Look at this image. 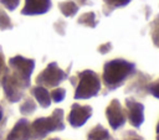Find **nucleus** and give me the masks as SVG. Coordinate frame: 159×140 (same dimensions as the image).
<instances>
[{
	"mask_svg": "<svg viewBox=\"0 0 159 140\" xmlns=\"http://www.w3.org/2000/svg\"><path fill=\"white\" fill-rule=\"evenodd\" d=\"M127 107L129 109V120H130L132 125H134L137 128L140 126V124L144 120V113H143L144 107L140 103L132 100V99H127Z\"/></svg>",
	"mask_w": 159,
	"mask_h": 140,
	"instance_id": "9d476101",
	"label": "nucleus"
},
{
	"mask_svg": "<svg viewBox=\"0 0 159 140\" xmlns=\"http://www.w3.org/2000/svg\"><path fill=\"white\" fill-rule=\"evenodd\" d=\"M0 4L2 5V6H5L7 10H15L17 6H19V4H20V0H0Z\"/></svg>",
	"mask_w": 159,
	"mask_h": 140,
	"instance_id": "412c9836",
	"label": "nucleus"
},
{
	"mask_svg": "<svg viewBox=\"0 0 159 140\" xmlns=\"http://www.w3.org/2000/svg\"><path fill=\"white\" fill-rule=\"evenodd\" d=\"M111 46H112V45H111L109 42L106 43V45H102V46L99 47V52H101V53H107V52L111 50Z\"/></svg>",
	"mask_w": 159,
	"mask_h": 140,
	"instance_id": "b1692460",
	"label": "nucleus"
},
{
	"mask_svg": "<svg viewBox=\"0 0 159 140\" xmlns=\"http://www.w3.org/2000/svg\"><path fill=\"white\" fill-rule=\"evenodd\" d=\"M31 93L35 97V99L40 103L41 107H43V108L50 107V104H51V97H50L47 89H45V87H42V85L34 87L31 89Z\"/></svg>",
	"mask_w": 159,
	"mask_h": 140,
	"instance_id": "f8f14e48",
	"label": "nucleus"
},
{
	"mask_svg": "<svg viewBox=\"0 0 159 140\" xmlns=\"http://www.w3.org/2000/svg\"><path fill=\"white\" fill-rule=\"evenodd\" d=\"M7 73V68L5 64V57L2 55V51L0 48V78H4V76Z\"/></svg>",
	"mask_w": 159,
	"mask_h": 140,
	"instance_id": "4be33fe9",
	"label": "nucleus"
},
{
	"mask_svg": "<svg viewBox=\"0 0 159 140\" xmlns=\"http://www.w3.org/2000/svg\"><path fill=\"white\" fill-rule=\"evenodd\" d=\"M101 89V81L96 72L86 69L78 73V84L76 88L75 98L77 99H88L98 94Z\"/></svg>",
	"mask_w": 159,
	"mask_h": 140,
	"instance_id": "f03ea898",
	"label": "nucleus"
},
{
	"mask_svg": "<svg viewBox=\"0 0 159 140\" xmlns=\"http://www.w3.org/2000/svg\"><path fill=\"white\" fill-rule=\"evenodd\" d=\"M35 108H36V107H35L34 100H32V99H26V100H25V103L21 105V113H22V114H25L26 109H29V110H27V113H29V114H31V113L35 110Z\"/></svg>",
	"mask_w": 159,
	"mask_h": 140,
	"instance_id": "aec40b11",
	"label": "nucleus"
},
{
	"mask_svg": "<svg viewBox=\"0 0 159 140\" xmlns=\"http://www.w3.org/2000/svg\"><path fill=\"white\" fill-rule=\"evenodd\" d=\"M92 114V109L91 107L88 105H78V104H75L72 107V110L70 113V116H68V120H70V124L72 126H81L83 125L88 118L91 116Z\"/></svg>",
	"mask_w": 159,
	"mask_h": 140,
	"instance_id": "0eeeda50",
	"label": "nucleus"
},
{
	"mask_svg": "<svg viewBox=\"0 0 159 140\" xmlns=\"http://www.w3.org/2000/svg\"><path fill=\"white\" fill-rule=\"evenodd\" d=\"M51 9V0H25L22 15H41Z\"/></svg>",
	"mask_w": 159,
	"mask_h": 140,
	"instance_id": "1a4fd4ad",
	"label": "nucleus"
},
{
	"mask_svg": "<svg viewBox=\"0 0 159 140\" xmlns=\"http://www.w3.org/2000/svg\"><path fill=\"white\" fill-rule=\"evenodd\" d=\"M150 92H152V94H153L154 97H157V98L159 99V79H158L154 84H152V87H150Z\"/></svg>",
	"mask_w": 159,
	"mask_h": 140,
	"instance_id": "5701e85b",
	"label": "nucleus"
},
{
	"mask_svg": "<svg viewBox=\"0 0 159 140\" xmlns=\"http://www.w3.org/2000/svg\"><path fill=\"white\" fill-rule=\"evenodd\" d=\"M158 140H159V136H158Z\"/></svg>",
	"mask_w": 159,
	"mask_h": 140,
	"instance_id": "cd10ccee",
	"label": "nucleus"
},
{
	"mask_svg": "<svg viewBox=\"0 0 159 140\" xmlns=\"http://www.w3.org/2000/svg\"><path fill=\"white\" fill-rule=\"evenodd\" d=\"M34 129L39 135L47 134L48 131L63 129L62 124V110L57 109L55 110L53 115L51 118H40L34 121Z\"/></svg>",
	"mask_w": 159,
	"mask_h": 140,
	"instance_id": "39448f33",
	"label": "nucleus"
},
{
	"mask_svg": "<svg viewBox=\"0 0 159 140\" xmlns=\"http://www.w3.org/2000/svg\"><path fill=\"white\" fill-rule=\"evenodd\" d=\"M67 78V72L58 68L56 62H51L36 78L37 84L46 87H56Z\"/></svg>",
	"mask_w": 159,
	"mask_h": 140,
	"instance_id": "20e7f679",
	"label": "nucleus"
},
{
	"mask_svg": "<svg viewBox=\"0 0 159 140\" xmlns=\"http://www.w3.org/2000/svg\"><path fill=\"white\" fill-rule=\"evenodd\" d=\"M2 85H4V92L10 102H17L22 97V85L16 81V78L12 74L6 73L2 78Z\"/></svg>",
	"mask_w": 159,
	"mask_h": 140,
	"instance_id": "423d86ee",
	"label": "nucleus"
},
{
	"mask_svg": "<svg viewBox=\"0 0 159 140\" xmlns=\"http://www.w3.org/2000/svg\"><path fill=\"white\" fill-rule=\"evenodd\" d=\"M97 16L94 12H86L83 15L80 16L78 19V24L81 25H84V26H88V27H96L97 26Z\"/></svg>",
	"mask_w": 159,
	"mask_h": 140,
	"instance_id": "4468645a",
	"label": "nucleus"
},
{
	"mask_svg": "<svg viewBox=\"0 0 159 140\" xmlns=\"http://www.w3.org/2000/svg\"><path fill=\"white\" fill-rule=\"evenodd\" d=\"M107 138H108V133L102 126L94 128L88 135V140H106Z\"/></svg>",
	"mask_w": 159,
	"mask_h": 140,
	"instance_id": "2eb2a0df",
	"label": "nucleus"
},
{
	"mask_svg": "<svg viewBox=\"0 0 159 140\" xmlns=\"http://www.w3.org/2000/svg\"><path fill=\"white\" fill-rule=\"evenodd\" d=\"M65 95H66V92H65L63 88H56V89L52 92L51 98H52L56 103H58V102H61V100L65 98Z\"/></svg>",
	"mask_w": 159,
	"mask_h": 140,
	"instance_id": "6ab92c4d",
	"label": "nucleus"
},
{
	"mask_svg": "<svg viewBox=\"0 0 159 140\" xmlns=\"http://www.w3.org/2000/svg\"><path fill=\"white\" fill-rule=\"evenodd\" d=\"M135 69L134 63L122 58L108 61L103 67V81L104 84L113 89L120 85Z\"/></svg>",
	"mask_w": 159,
	"mask_h": 140,
	"instance_id": "f257e3e1",
	"label": "nucleus"
},
{
	"mask_svg": "<svg viewBox=\"0 0 159 140\" xmlns=\"http://www.w3.org/2000/svg\"><path fill=\"white\" fill-rule=\"evenodd\" d=\"M12 27V22L9 17V15L0 9V28L1 30H7V28H11Z\"/></svg>",
	"mask_w": 159,
	"mask_h": 140,
	"instance_id": "dca6fc26",
	"label": "nucleus"
},
{
	"mask_svg": "<svg viewBox=\"0 0 159 140\" xmlns=\"http://www.w3.org/2000/svg\"><path fill=\"white\" fill-rule=\"evenodd\" d=\"M27 121L26 120H20L12 131L9 134L7 140H26L29 136V130H27Z\"/></svg>",
	"mask_w": 159,
	"mask_h": 140,
	"instance_id": "9b49d317",
	"label": "nucleus"
},
{
	"mask_svg": "<svg viewBox=\"0 0 159 140\" xmlns=\"http://www.w3.org/2000/svg\"><path fill=\"white\" fill-rule=\"evenodd\" d=\"M58 7L61 10V12L66 16V17H72L75 16V14L78 11V5L73 1V0H67L63 2L58 4Z\"/></svg>",
	"mask_w": 159,
	"mask_h": 140,
	"instance_id": "ddd939ff",
	"label": "nucleus"
},
{
	"mask_svg": "<svg viewBox=\"0 0 159 140\" xmlns=\"http://www.w3.org/2000/svg\"><path fill=\"white\" fill-rule=\"evenodd\" d=\"M9 66L12 69V76L22 87L30 85V77L35 68V61L22 56H15L9 59Z\"/></svg>",
	"mask_w": 159,
	"mask_h": 140,
	"instance_id": "7ed1b4c3",
	"label": "nucleus"
},
{
	"mask_svg": "<svg viewBox=\"0 0 159 140\" xmlns=\"http://www.w3.org/2000/svg\"><path fill=\"white\" fill-rule=\"evenodd\" d=\"M152 37H153V42H154V45L159 48V16H158V19L154 21V24H153Z\"/></svg>",
	"mask_w": 159,
	"mask_h": 140,
	"instance_id": "a211bd4d",
	"label": "nucleus"
},
{
	"mask_svg": "<svg viewBox=\"0 0 159 140\" xmlns=\"http://www.w3.org/2000/svg\"><path fill=\"white\" fill-rule=\"evenodd\" d=\"M107 118H108L111 126L114 129H118L119 126H122L124 124V121H125L124 113H123L120 103L117 99L112 100L109 107L107 108Z\"/></svg>",
	"mask_w": 159,
	"mask_h": 140,
	"instance_id": "6e6552de",
	"label": "nucleus"
},
{
	"mask_svg": "<svg viewBox=\"0 0 159 140\" xmlns=\"http://www.w3.org/2000/svg\"><path fill=\"white\" fill-rule=\"evenodd\" d=\"M80 5H92V2L89 0H76Z\"/></svg>",
	"mask_w": 159,
	"mask_h": 140,
	"instance_id": "393cba45",
	"label": "nucleus"
},
{
	"mask_svg": "<svg viewBox=\"0 0 159 140\" xmlns=\"http://www.w3.org/2000/svg\"><path fill=\"white\" fill-rule=\"evenodd\" d=\"M1 116H2V113H1V108H0V120H1Z\"/></svg>",
	"mask_w": 159,
	"mask_h": 140,
	"instance_id": "a878e982",
	"label": "nucleus"
},
{
	"mask_svg": "<svg viewBox=\"0 0 159 140\" xmlns=\"http://www.w3.org/2000/svg\"><path fill=\"white\" fill-rule=\"evenodd\" d=\"M106 5L109 9H116V7H123L130 2V0H104Z\"/></svg>",
	"mask_w": 159,
	"mask_h": 140,
	"instance_id": "f3484780",
	"label": "nucleus"
},
{
	"mask_svg": "<svg viewBox=\"0 0 159 140\" xmlns=\"http://www.w3.org/2000/svg\"><path fill=\"white\" fill-rule=\"evenodd\" d=\"M157 131L159 133V124H158V128H157Z\"/></svg>",
	"mask_w": 159,
	"mask_h": 140,
	"instance_id": "bb28decb",
	"label": "nucleus"
}]
</instances>
